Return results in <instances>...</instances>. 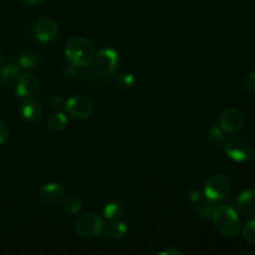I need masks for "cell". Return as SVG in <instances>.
Returning a JSON list of instances; mask_svg holds the SVG:
<instances>
[{
    "label": "cell",
    "instance_id": "cell-29",
    "mask_svg": "<svg viewBox=\"0 0 255 255\" xmlns=\"http://www.w3.org/2000/svg\"><path fill=\"white\" fill-rule=\"evenodd\" d=\"M25 4H29V5H37L42 1V0H22Z\"/></svg>",
    "mask_w": 255,
    "mask_h": 255
},
{
    "label": "cell",
    "instance_id": "cell-12",
    "mask_svg": "<svg viewBox=\"0 0 255 255\" xmlns=\"http://www.w3.org/2000/svg\"><path fill=\"white\" fill-rule=\"evenodd\" d=\"M21 115L26 121L36 122L44 116V106L35 96L25 99L21 105Z\"/></svg>",
    "mask_w": 255,
    "mask_h": 255
},
{
    "label": "cell",
    "instance_id": "cell-16",
    "mask_svg": "<svg viewBox=\"0 0 255 255\" xmlns=\"http://www.w3.org/2000/svg\"><path fill=\"white\" fill-rule=\"evenodd\" d=\"M127 232H128V224L126 222H122L121 219H117V221H111V223L107 226L106 236L107 238L117 241V239L124 238Z\"/></svg>",
    "mask_w": 255,
    "mask_h": 255
},
{
    "label": "cell",
    "instance_id": "cell-20",
    "mask_svg": "<svg viewBox=\"0 0 255 255\" xmlns=\"http://www.w3.org/2000/svg\"><path fill=\"white\" fill-rule=\"evenodd\" d=\"M82 208V201L80 199V197L77 196H70L67 197L64 201V206H62V209L64 212H66L67 214H71V216H75V214L79 213Z\"/></svg>",
    "mask_w": 255,
    "mask_h": 255
},
{
    "label": "cell",
    "instance_id": "cell-18",
    "mask_svg": "<svg viewBox=\"0 0 255 255\" xmlns=\"http://www.w3.org/2000/svg\"><path fill=\"white\" fill-rule=\"evenodd\" d=\"M17 65H19L21 69L26 70H32L36 69L40 65V57L39 55L35 54L32 51H25L17 59Z\"/></svg>",
    "mask_w": 255,
    "mask_h": 255
},
{
    "label": "cell",
    "instance_id": "cell-10",
    "mask_svg": "<svg viewBox=\"0 0 255 255\" xmlns=\"http://www.w3.org/2000/svg\"><path fill=\"white\" fill-rule=\"evenodd\" d=\"M39 80L31 74H25L22 75L21 79L19 80V82L16 84V89L15 92L19 97L21 99H29V97L36 96L37 92H39Z\"/></svg>",
    "mask_w": 255,
    "mask_h": 255
},
{
    "label": "cell",
    "instance_id": "cell-22",
    "mask_svg": "<svg viewBox=\"0 0 255 255\" xmlns=\"http://www.w3.org/2000/svg\"><path fill=\"white\" fill-rule=\"evenodd\" d=\"M242 237L247 243L255 244V218L244 224L243 229H242Z\"/></svg>",
    "mask_w": 255,
    "mask_h": 255
},
{
    "label": "cell",
    "instance_id": "cell-17",
    "mask_svg": "<svg viewBox=\"0 0 255 255\" xmlns=\"http://www.w3.org/2000/svg\"><path fill=\"white\" fill-rule=\"evenodd\" d=\"M47 125L52 131H64L67 126V116L60 110H55L47 119Z\"/></svg>",
    "mask_w": 255,
    "mask_h": 255
},
{
    "label": "cell",
    "instance_id": "cell-9",
    "mask_svg": "<svg viewBox=\"0 0 255 255\" xmlns=\"http://www.w3.org/2000/svg\"><path fill=\"white\" fill-rule=\"evenodd\" d=\"M59 27L57 24L50 17H42L36 22L34 27L35 39L40 42H50L57 36Z\"/></svg>",
    "mask_w": 255,
    "mask_h": 255
},
{
    "label": "cell",
    "instance_id": "cell-25",
    "mask_svg": "<svg viewBox=\"0 0 255 255\" xmlns=\"http://www.w3.org/2000/svg\"><path fill=\"white\" fill-rule=\"evenodd\" d=\"M201 198H202L201 192H199L198 189L189 188L188 191H187V201H188L191 204L197 203V202H198Z\"/></svg>",
    "mask_w": 255,
    "mask_h": 255
},
{
    "label": "cell",
    "instance_id": "cell-4",
    "mask_svg": "<svg viewBox=\"0 0 255 255\" xmlns=\"http://www.w3.org/2000/svg\"><path fill=\"white\" fill-rule=\"evenodd\" d=\"M224 153L231 159L241 163L249 162L254 157V147L247 138L233 136L227 139L223 144Z\"/></svg>",
    "mask_w": 255,
    "mask_h": 255
},
{
    "label": "cell",
    "instance_id": "cell-6",
    "mask_svg": "<svg viewBox=\"0 0 255 255\" xmlns=\"http://www.w3.org/2000/svg\"><path fill=\"white\" fill-rule=\"evenodd\" d=\"M231 192V181L224 174H213L209 177L204 187V197L212 202H219L227 198Z\"/></svg>",
    "mask_w": 255,
    "mask_h": 255
},
{
    "label": "cell",
    "instance_id": "cell-2",
    "mask_svg": "<svg viewBox=\"0 0 255 255\" xmlns=\"http://www.w3.org/2000/svg\"><path fill=\"white\" fill-rule=\"evenodd\" d=\"M95 46L90 40L81 36L71 37L65 46V56L74 67L89 66L94 60Z\"/></svg>",
    "mask_w": 255,
    "mask_h": 255
},
{
    "label": "cell",
    "instance_id": "cell-21",
    "mask_svg": "<svg viewBox=\"0 0 255 255\" xmlns=\"http://www.w3.org/2000/svg\"><path fill=\"white\" fill-rule=\"evenodd\" d=\"M208 142L214 147H221L223 146L224 142H226V133L221 129V127H212L208 132Z\"/></svg>",
    "mask_w": 255,
    "mask_h": 255
},
{
    "label": "cell",
    "instance_id": "cell-11",
    "mask_svg": "<svg viewBox=\"0 0 255 255\" xmlns=\"http://www.w3.org/2000/svg\"><path fill=\"white\" fill-rule=\"evenodd\" d=\"M65 192L64 188L56 182H50V183L44 184L39 192V198L46 206H52L56 204L64 198Z\"/></svg>",
    "mask_w": 255,
    "mask_h": 255
},
{
    "label": "cell",
    "instance_id": "cell-15",
    "mask_svg": "<svg viewBox=\"0 0 255 255\" xmlns=\"http://www.w3.org/2000/svg\"><path fill=\"white\" fill-rule=\"evenodd\" d=\"M125 204L121 201H111L109 203L105 204L104 209H102V214L109 221H117L121 219L122 216L125 214Z\"/></svg>",
    "mask_w": 255,
    "mask_h": 255
},
{
    "label": "cell",
    "instance_id": "cell-3",
    "mask_svg": "<svg viewBox=\"0 0 255 255\" xmlns=\"http://www.w3.org/2000/svg\"><path fill=\"white\" fill-rule=\"evenodd\" d=\"M94 72L100 77H111L117 72L120 66L119 52L114 47H104L95 54Z\"/></svg>",
    "mask_w": 255,
    "mask_h": 255
},
{
    "label": "cell",
    "instance_id": "cell-7",
    "mask_svg": "<svg viewBox=\"0 0 255 255\" xmlns=\"http://www.w3.org/2000/svg\"><path fill=\"white\" fill-rule=\"evenodd\" d=\"M65 111L72 119L85 120L94 112V102L86 95H75L65 101Z\"/></svg>",
    "mask_w": 255,
    "mask_h": 255
},
{
    "label": "cell",
    "instance_id": "cell-14",
    "mask_svg": "<svg viewBox=\"0 0 255 255\" xmlns=\"http://www.w3.org/2000/svg\"><path fill=\"white\" fill-rule=\"evenodd\" d=\"M21 71L17 67V64L10 61L0 71V82L4 86H16V84L21 79Z\"/></svg>",
    "mask_w": 255,
    "mask_h": 255
},
{
    "label": "cell",
    "instance_id": "cell-8",
    "mask_svg": "<svg viewBox=\"0 0 255 255\" xmlns=\"http://www.w3.org/2000/svg\"><path fill=\"white\" fill-rule=\"evenodd\" d=\"M244 125V116L239 110L227 109L219 117V127L224 133L234 134L241 131Z\"/></svg>",
    "mask_w": 255,
    "mask_h": 255
},
{
    "label": "cell",
    "instance_id": "cell-30",
    "mask_svg": "<svg viewBox=\"0 0 255 255\" xmlns=\"http://www.w3.org/2000/svg\"><path fill=\"white\" fill-rule=\"evenodd\" d=\"M1 64H2V56L1 54H0V66H1Z\"/></svg>",
    "mask_w": 255,
    "mask_h": 255
},
{
    "label": "cell",
    "instance_id": "cell-24",
    "mask_svg": "<svg viewBox=\"0 0 255 255\" xmlns=\"http://www.w3.org/2000/svg\"><path fill=\"white\" fill-rule=\"evenodd\" d=\"M242 86L246 91H255V71L249 72L243 77Z\"/></svg>",
    "mask_w": 255,
    "mask_h": 255
},
{
    "label": "cell",
    "instance_id": "cell-13",
    "mask_svg": "<svg viewBox=\"0 0 255 255\" xmlns=\"http://www.w3.org/2000/svg\"><path fill=\"white\" fill-rule=\"evenodd\" d=\"M237 209L247 218H255V188H249L239 194Z\"/></svg>",
    "mask_w": 255,
    "mask_h": 255
},
{
    "label": "cell",
    "instance_id": "cell-19",
    "mask_svg": "<svg viewBox=\"0 0 255 255\" xmlns=\"http://www.w3.org/2000/svg\"><path fill=\"white\" fill-rule=\"evenodd\" d=\"M213 202L209 201L208 198H201L197 203H194V212L198 217L201 218H208V217L212 216V212H213Z\"/></svg>",
    "mask_w": 255,
    "mask_h": 255
},
{
    "label": "cell",
    "instance_id": "cell-28",
    "mask_svg": "<svg viewBox=\"0 0 255 255\" xmlns=\"http://www.w3.org/2000/svg\"><path fill=\"white\" fill-rule=\"evenodd\" d=\"M159 255H183V252L179 249H166L163 252H159Z\"/></svg>",
    "mask_w": 255,
    "mask_h": 255
},
{
    "label": "cell",
    "instance_id": "cell-1",
    "mask_svg": "<svg viewBox=\"0 0 255 255\" xmlns=\"http://www.w3.org/2000/svg\"><path fill=\"white\" fill-rule=\"evenodd\" d=\"M211 217L214 228L221 236L226 238H234L241 232V221L233 207L228 204H221L213 208Z\"/></svg>",
    "mask_w": 255,
    "mask_h": 255
},
{
    "label": "cell",
    "instance_id": "cell-27",
    "mask_svg": "<svg viewBox=\"0 0 255 255\" xmlns=\"http://www.w3.org/2000/svg\"><path fill=\"white\" fill-rule=\"evenodd\" d=\"M64 105H65V101L60 95H56V96H54L51 99V106L54 107L55 110H60Z\"/></svg>",
    "mask_w": 255,
    "mask_h": 255
},
{
    "label": "cell",
    "instance_id": "cell-23",
    "mask_svg": "<svg viewBox=\"0 0 255 255\" xmlns=\"http://www.w3.org/2000/svg\"><path fill=\"white\" fill-rule=\"evenodd\" d=\"M134 84V76L131 72H122L117 76L116 79V85L122 90H127L129 87L133 86Z\"/></svg>",
    "mask_w": 255,
    "mask_h": 255
},
{
    "label": "cell",
    "instance_id": "cell-5",
    "mask_svg": "<svg viewBox=\"0 0 255 255\" xmlns=\"http://www.w3.org/2000/svg\"><path fill=\"white\" fill-rule=\"evenodd\" d=\"M102 231H104V221L101 217L92 212L80 214L75 221V232L81 238H95L101 234Z\"/></svg>",
    "mask_w": 255,
    "mask_h": 255
},
{
    "label": "cell",
    "instance_id": "cell-26",
    "mask_svg": "<svg viewBox=\"0 0 255 255\" xmlns=\"http://www.w3.org/2000/svg\"><path fill=\"white\" fill-rule=\"evenodd\" d=\"M9 138V129H7L6 125L0 120V146L4 144Z\"/></svg>",
    "mask_w": 255,
    "mask_h": 255
}]
</instances>
